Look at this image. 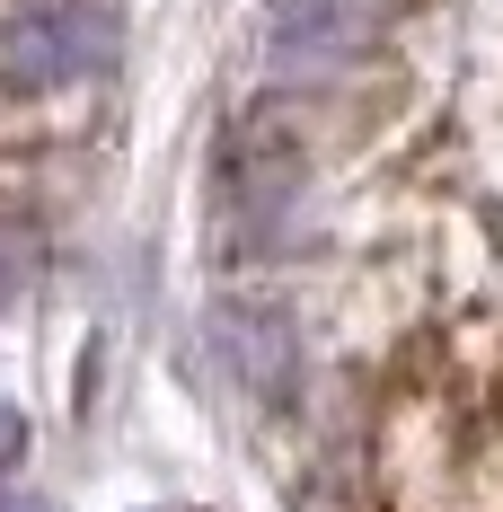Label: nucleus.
<instances>
[{
	"mask_svg": "<svg viewBox=\"0 0 503 512\" xmlns=\"http://www.w3.org/2000/svg\"><path fill=\"white\" fill-rule=\"evenodd\" d=\"M389 512H503V380L433 371L380 415Z\"/></svg>",
	"mask_w": 503,
	"mask_h": 512,
	"instance_id": "1",
	"label": "nucleus"
},
{
	"mask_svg": "<svg viewBox=\"0 0 503 512\" xmlns=\"http://www.w3.org/2000/svg\"><path fill=\"white\" fill-rule=\"evenodd\" d=\"M115 62V0H18L0 18V71L18 89H71Z\"/></svg>",
	"mask_w": 503,
	"mask_h": 512,
	"instance_id": "2",
	"label": "nucleus"
},
{
	"mask_svg": "<svg viewBox=\"0 0 503 512\" xmlns=\"http://www.w3.org/2000/svg\"><path fill=\"white\" fill-rule=\"evenodd\" d=\"M398 0H265V71L274 80H336L380 45Z\"/></svg>",
	"mask_w": 503,
	"mask_h": 512,
	"instance_id": "3",
	"label": "nucleus"
},
{
	"mask_svg": "<svg viewBox=\"0 0 503 512\" xmlns=\"http://www.w3.org/2000/svg\"><path fill=\"white\" fill-rule=\"evenodd\" d=\"M18 283H27V239H18V230H0V309H9Z\"/></svg>",
	"mask_w": 503,
	"mask_h": 512,
	"instance_id": "4",
	"label": "nucleus"
},
{
	"mask_svg": "<svg viewBox=\"0 0 503 512\" xmlns=\"http://www.w3.org/2000/svg\"><path fill=\"white\" fill-rule=\"evenodd\" d=\"M18 451H27V424H18V407H0V468L18 460Z\"/></svg>",
	"mask_w": 503,
	"mask_h": 512,
	"instance_id": "5",
	"label": "nucleus"
},
{
	"mask_svg": "<svg viewBox=\"0 0 503 512\" xmlns=\"http://www.w3.org/2000/svg\"><path fill=\"white\" fill-rule=\"evenodd\" d=\"M0 512H36V504H18V495H0Z\"/></svg>",
	"mask_w": 503,
	"mask_h": 512,
	"instance_id": "6",
	"label": "nucleus"
}]
</instances>
